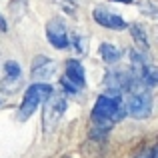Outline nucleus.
<instances>
[{"label": "nucleus", "mask_w": 158, "mask_h": 158, "mask_svg": "<svg viewBox=\"0 0 158 158\" xmlns=\"http://www.w3.org/2000/svg\"><path fill=\"white\" fill-rule=\"evenodd\" d=\"M126 116L124 100L120 94H102L92 108V118L98 124L96 130H108V126Z\"/></svg>", "instance_id": "f257e3e1"}, {"label": "nucleus", "mask_w": 158, "mask_h": 158, "mask_svg": "<svg viewBox=\"0 0 158 158\" xmlns=\"http://www.w3.org/2000/svg\"><path fill=\"white\" fill-rule=\"evenodd\" d=\"M124 108L132 118H148L152 112V96L148 92V86H144L142 82L136 80L134 86L128 90V98Z\"/></svg>", "instance_id": "f03ea898"}, {"label": "nucleus", "mask_w": 158, "mask_h": 158, "mask_svg": "<svg viewBox=\"0 0 158 158\" xmlns=\"http://www.w3.org/2000/svg\"><path fill=\"white\" fill-rule=\"evenodd\" d=\"M66 94L64 92H50L48 98L44 100V114H42V124L44 132H54L60 124L62 116L66 112Z\"/></svg>", "instance_id": "7ed1b4c3"}, {"label": "nucleus", "mask_w": 158, "mask_h": 158, "mask_svg": "<svg viewBox=\"0 0 158 158\" xmlns=\"http://www.w3.org/2000/svg\"><path fill=\"white\" fill-rule=\"evenodd\" d=\"M52 92V86L46 84V82H36L32 84L30 88L24 92V98H22V104H20V110H18V118L20 120H28L34 110L38 108L40 102H44L48 98V94Z\"/></svg>", "instance_id": "20e7f679"}, {"label": "nucleus", "mask_w": 158, "mask_h": 158, "mask_svg": "<svg viewBox=\"0 0 158 158\" xmlns=\"http://www.w3.org/2000/svg\"><path fill=\"white\" fill-rule=\"evenodd\" d=\"M130 64H132V74H134V78L138 82H142L148 88H152L156 84V70L152 66L146 50H132L130 52Z\"/></svg>", "instance_id": "39448f33"}, {"label": "nucleus", "mask_w": 158, "mask_h": 158, "mask_svg": "<svg viewBox=\"0 0 158 158\" xmlns=\"http://www.w3.org/2000/svg\"><path fill=\"white\" fill-rule=\"evenodd\" d=\"M62 88L70 94H76L78 90H82L86 86V72L84 66L78 60H66V74L60 80Z\"/></svg>", "instance_id": "423d86ee"}, {"label": "nucleus", "mask_w": 158, "mask_h": 158, "mask_svg": "<svg viewBox=\"0 0 158 158\" xmlns=\"http://www.w3.org/2000/svg\"><path fill=\"white\" fill-rule=\"evenodd\" d=\"M2 68H4V76H2V82H0L2 92H8V94L16 92L20 88V84H22V68H20V64L14 60H8Z\"/></svg>", "instance_id": "0eeeda50"}, {"label": "nucleus", "mask_w": 158, "mask_h": 158, "mask_svg": "<svg viewBox=\"0 0 158 158\" xmlns=\"http://www.w3.org/2000/svg\"><path fill=\"white\" fill-rule=\"evenodd\" d=\"M46 38L50 40V44L58 50H66L70 46L68 44V34H66V26L60 18H52L46 24Z\"/></svg>", "instance_id": "6e6552de"}, {"label": "nucleus", "mask_w": 158, "mask_h": 158, "mask_svg": "<svg viewBox=\"0 0 158 158\" xmlns=\"http://www.w3.org/2000/svg\"><path fill=\"white\" fill-rule=\"evenodd\" d=\"M92 16L100 26L110 28V30H122V28H126V20L120 14H116V12H110L108 8H102V6L94 8Z\"/></svg>", "instance_id": "1a4fd4ad"}, {"label": "nucleus", "mask_w": 158, "mask_h": 158, "mask_svg": "<svg viewBox=\"0 0 158 158\" xmlns=\"http://www.w3.org/2000/svg\"><path fill=\"white\" fill-rule=\"evenodd\" d=\"M56 70V62L52 58H46V56H38L34 60V68H32V78L38 82H46L48 78L54 74Z\"/></svg>", "instance_id": "9d476101"}, {"label": "nucleus", "mask_w": 158, "mask_h": 158, "mask_svg": "<svg viewBox=\"0 0 158 158\" xmlns=\"http://www.w3.org/2000/svg\"><path fill=\"white\" fill-rule=\"evenodd\" d=\"M100 56H102V60H104L106 64H116V62L122 58V52H120L118 48L114 46V44L102 42V44H100Z\"/></svg>", "instance_id": "9b49d317"}, {"label": "nucleus", "mask_w": 158, "mask_h": 158, "mask_svg": "<svg viewBox=\"0 0 158 158\" xmlns=\"http://www.w3.org/2000/svg\"><path fill=\"white\" fill-rule=\"evenodd\" d=\"M128 30H130L132 38L136 40V44H138L142 50H148V38H146V30H144L140 24H128Z\"/></svg>", "instance_id": "f8f14e48"}, {"label": "nucleus", "mask_w": 158, "mask_h": 158, "mask_svg": "<svg viewBox=\"0 0 158 158\" xmlns=\"http://www.w3.org/2000/svg\"><path fill=\"white\" fill-rule=\"evenodd\" d=\"M68 44H72L80 56H82V54H86V38L82 34H72V40H68Z\"/></svg>", "instance_id": "ddd939ff"}, {"label": "nucleus", "mask_w": 158, "mask_h": 158, "mask_svg": "<svg viewBox=\"0 0 158 158\" xmlns=\"http://www.w3.org/2000/svg\"><path fill=\"white\" fill-rule=\"evenodd\" d=\"M56 4H58V6H62L66 12H74V8H76V6H74V2H72V0H58Z\"/></svg>", "instance_id": "4468645a"}, {"label": "nucleus", "mask_w": 158, "mask_h": 158, "mask_svg": "<svg viewBox=\"0 0 158 158\" xmlns=\"http://www.w3.org/2000/svg\"><path fill=\"white\" fill-rule=\"evenodd\" d=\"M138 158H156V152H154V148H150V150H146L142 156H138Z\"/></svg>", "instance_id": "2eb2a0df"}, {"label": "nucleus", "mask_w": 158, "mask_h": 158, "mask_svg": "<svg viewBox=\"0 0 158 158\" xmlns=\"http://www.w3.org/2000/svg\"><path fill=\"white\" fill-rule=\"evenodd\" d=\"M0 30H2V32H4V30H6V22H4V20H2V18H0Z\"/></svg>", "instance_id": "dca6fc26"}, {"label": "nucleus", "mask_w": 158, "mask_h": 158, "mask_svg": "<svg viewBox=\"0 0 158 158\" xmlns=\"http://www.w3.org/2000/svg\"><path fill=\"white\" fill-rule=\"evenodd\" d=\"M112 2H122V4H128V2H132V0H112Z\"/></svg>", "instance_id": "f3484780"}, {"label": "nucleus", "mask_w": 158, "mask_h": 158, "mask_svg": "<svg viewBox=\"0 0 158 158\" xmlns=\"http://www.w3.org/2000/svg\"><path fill=\"white\" fill-rule=\"evenodd\" d=\"M2 100H4V98H2V92H0V104H2Z\"/></svg>", "instance_id": "a211bd4d"}]
</instances>
